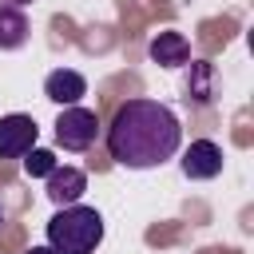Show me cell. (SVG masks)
Wrapping results in <instances>:
<instances>
[{
  "mask_svg": "<svg viewBox=\"0 0 254 254\" xmlns=\"http://www.w3.org/2000/svg\"><path fill=\"white\" fill-rule=\"evenodd\" d=\"M179 143H183V123L159 99H127V103H119V111H115V119L107 127L111 159L119 167H131V171L163 167L167 159H175Z\"/></svg>",
  "mask_w": 254,
  "mask_h": 254,
  "instance_id": "6da1fadb",
  "label": "cell"
},
{
  "mask_svg": "<svg viewBox=\"0 0 254 254\" xmlns=\"http://www.w3.org/2000/svg\"><path fill=\"white\" fill-rule=\"evenodd\" d=\"M103 242V214L95 206H60L48 218V246L56 254H95Z\"/></svg>",
  "mask_w": 254,
  "mask_h": 254,
  "instance_id": "7a4b0ae2",
  "label": "cell"
},
{
  "mask_svg": "<svg viewBox=\"0 0 254 254\" xmlns=\"http://www.w3.org/2000/svg\"><path fill=\"white\" fill-rule=\"evenodd\" d=\"M95 139H99V119H95V111H87V107H79V103L60 111V119H56V143H60L64 151H87Z\"/></svg>",
  "mask_w": 254,
  "mask_h": 254,
  "instance_id": "3957f363",
  "label": "cell"
},
{
  "mask_svg": "<svg viewBox=\"0 0 254 254\" xmlns=\"http://www.w3.org/2000/svg\"><path fill=\"white\" fill-rule=\"evenodd\" d=\"M40 139V127L32 115H0V159H24Z\"/></svg>",
  "mask_w": 254,
  "mask_h": 254,
  "instance_id": "277c9868",
  "label": "cell"
},
{
  "mask_svg": "<svg viewBox=\"0 0 254 254\" xmlns=\"http://www.w3.org/2000/svg\"><path fill=\"white\" fill-rule=\"evenodd\" d=\"M183 175L187 179H214L222 175V147L210 139H194L183 151Z\"/></svg>",
  "mask_w": 254,
  "mask_h": 254,
  "instance_id": "5b68a950",
  "label": "cell"
},
{
  "mask_svg": "<svg viewBox=\"0 0 254 254\" xmlns=\"http://www.w3.org/2000/svg\"><path fill=\"white\" fill-rule=\"evenodd\" d=\"M44 95H48L52 103H60V107H75V103L87 95V79H83L79 71H71V67H56V71L44 79Z\"/></svg>",
  "mask_w": 254,
  "mask_h": 254,
  "instance_id": "8992f818",
  "label": "cell"
},
{
  "mask_svg": "<svg viewBox=\"0 0 254 254\" xmlns=\"http://www.w3.org/2000/svg\"><path fill=\"white\" fill-rule=\"evenodd\" d=\"M83 190H87V175L79 167H56L48 175V198L56 206H75L83 198Z\"/></svg>",
  "mask_w": 254,
  "mask_h": 254,
  "instance_id": "52a82bcc",
  "label": "cell"
},
{
  "mask_svg": "<svg viewBox=\"0 0 254 254\" xmlns=\"http://www.w3.org/2000/svg\"><path fill=\"white\" fill-rule=\"evenodd\" d=\"M147 52H151V60L163 64V67H183V64L190 60V44H187L183 32H159Z\"/></svg>",
  "mask_w": 254,
  "mask_h": 254,
  "instance_id": "ba28073f",
  "label": "cell"
},
{
  "mask_svg": "<svg viewBox=\"0 0 254 254\" xmlns=\"http://www.w3.org/2000/svg\"><path fill=\"white\" fill-rule=\"evenodd\" d=\"M28 16L20 12V8H4L0 4V48L4 52H16V48H24L28 44Z\"/></svg>",
  "mask_w": 254,
  "mask_h": 254,
  "instance_id": "9c48e42d",
  "label": "cell"
},
{
  "mask_svg": "<svg viewBox=\"0 0 254 254\" xmlns=\"http://www.w3.org/2000/svg\"><path fill=\"white\" fill-rule=\"evenodd\" d=\"M56 167H60V163H56V155H52V151H44V147H32V151L24 155V175H28V179H48Z\"/></svg>",
  "mask_w": 254,
  "mask_h": 254,
  "instance_id": "30bf717a",
  "label": "cell"
},
{
  "mask_svg": "<svg viewBox=\"0 0 254 254\" xmlns=\"http://www.w3.org/2000/svg\"><path fill=\"white\" fill-rule=\"evenodd\" d=\"M190 71L198 75V83H190V95L198 103H210V64H190Z\"/></svg>",
  "mask_w": 254,
  "mask_h": 254,
  "instance_id": "8fae6325",
  "label": "cell"
},
{
  "mask_svg": "<svg viewBox=\"0 0 254 254\" xmlns=\"http://www.w3.org/2000/svg\"><path fill=\"white\" fill-rule=\"evenodd\" d=\"M28 254H56V250H52V246H48V242H44V246H32V250H28Z\"/></svg>",
  "mask_w": 254,
  "mask_h": 254,
  "instance_id": "7c38bea8",
  "label": "cell"
},
{
  "mask_svg": "<svg viewBox=\"0 0 254 254\" xmlns=\"http://www.w3.org/2000/svg\"><path fill=\"white\" fill-rule=\"evenodd\" d=\"M4 8H24V4H32V0H0Z\"/></svg>",
  "mask_w": 254,
  "mask_h": 254,
  "instance_id": "4fadbf2b",
  "label": "cell"
},
{
  "mask_svg": "<svg viewBox=\"0 0 254 254\" xmlns=\"http://www.w3.org/2000/svg\"><path fill=\"white\" fill-rule=\"evenodd\" d=\"M0 222H4V210H0Z\"/></svg>",
  "mask_w": 254,
  "mask_h": 254,
  "instance_id": "5bb4252c",
  "label": "cell"
}]
</instances>
